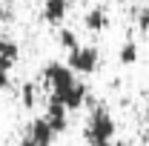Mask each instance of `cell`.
<instances>
[{"instance_id": "obj_4", "label": "cell", "mask_w": 149, "mask_h": 146, "mask_svg": "<svg viewBox=\"0 0 149 146\" xmlns=\"http://www.w3.org/2000/svg\"><path fill=\"white\" fill-rule=\"evenodd\" d=\"M43 117H46V123L55 129V135H63L66 129H69V109L49 95V103H46V112H43Z\"/></svg>"}, {"instance_id": "obj_14", "label": "cell", "mask_w": 149, "mask_h": 146, "mask_svg": "<svg viewBox=\"0 0 149 146\" xmlns=\"http://www.w3.org/2000/svg\"><path fill=\"white\" fill-rule=\"evenodd\" d=\"M12 86V72H0V92H6Z\"/></svg>"}, {"instance_id": "obj_11", "label": "cell", "mask_w": 149, "mask_h": 146, "mask_svg": "<svg viewBox=\"0 0 149 146\" xmlns=\"http://www.w3.org/2000/svg\"><path fill=\"white\" fill-rule=\"evenodd\" d=\"M20 103H23L26 109H35V103H37V83H23V86H20Z\"/></svg>"}, {"instance_id": "obj_2", "label": "cell", "mask_w": 149, "mask_h": 146, "mask_svg": "<svg viewBox=\"0 0 149 146\" xmlns=\"http://www.w3.org/2000/svg\"><path fill=\"white\" fill-rule=\"evenodd\" d=\"M40 77H43V83L49 86V95L52 97H63L66 92L74 86V80H77V74L66 66V63H60V60H49L46 66H43V72H40Z\"/></svg>"}, {"instance_id": "obj_16", "label": "cell", "mask_w": 149, "mask_h": 146, "mask_svg": "<svg viewBox=\"0 0 149 146\" xmlns=\"http://www.w3.org/2000/svg\"><path fill=\"white\" fill-rule=\"evenodd\" d=\"M143 120H146V129H149V103H146V112H143Z\"/></svg>"}, {"instance_id": "obj_5", "label": "cell", "mask_w": 149, "mask_h": 146, "mask_svg": "<svg viewBox=\"0 0 149 146\" xmlns=\"http://www.w3.org/2000/svg\"><path fill=\"white\" fill-rule=\"evenodd\" d=\"M69 9H72V0H43L40 15H43V20L49 26H60L66 20V15H69Z\"/></svg>"}, {"instance_id": "obj_8", "label": "cell", "mask_w": 149, "mask_h": 146, "mask_svg": "<svg viewBox=\"0 0 149 146\" xmlns=\"http://www.w3.org/2000/svg\"><path fill=\"white\" fill-rule=\"evenodd\" d=\"M29 138H32L37 146H52L57 135H55V129L46 123V117L40 115V117H35V120L29 123Z\"/></svg>"}, {"instance_id": "obj_1", "label": "cell", "mask_w": 149, "mask_h": 146, "mask_svg": "<svg viewBox=\"0 0 149 146\" xmlns=\"http://www.w3.org/2000/svg\"><path fill=\"white\" fill-rule=\"evenodd\" d=\"M118 135V123H115V115L109 112V106L103 103H95L89 112V120L83 129V138L89 146H109Z\"/></svg>"}, {"instance_id": "obj_17", "label": "cell", "mask_w": 149, "mask_h": 146, "mask_svg": "<svg viewBox=\"0 0 149 146\" xmlns=\"http://www.w3.org/2000/svg\"><path fill=\"white\" fill-rule=\"evenodd\" d=\"M0 146H6V143H0Z\"/></svg>"}, {"instance_id": "obj_10", "label": "cell", "mask_w": 149, "mask_h": 146, "mask_svg": "<svg viewBox=\"0 0 149 146\" xmlns=\"http://www.w3.org/2000/svg\"><path fill=\"white\" fill-rule=\"evenodd\" d=\"M138 57H141V46H138L135 40H123L120 49H118V63H120V66H135Z\"/></svg>"}, {"instance_id": "obj_6", "label": "cell", "mask_w": 149, "mask_h": 146, "mask_svg": "<svg viewBox=\"0 0 149 146\" xmlns=\"http://www.w3.org/2000/svg\"><path fill=\"white\" fill-rule=\"evenodd\" d=\"M20 60V43L15 37H0V72H15Z\"/></svg>"}, {"instance_id": "obj_13", "label": "cell", "mask_w": 149, "mask_h": 146, "mask_svg": "<svg viewBox=\"0 0 149 146\" xmlns=\"http://www.w3.org/2000/svg\"><path fill=\"white\" fill-rule=\"evenodd\" d=\"M135 26H138V32L149 35V6H141L135 12Z\"/></svg>"}, {"instance_id": "obj_18", "label": "cell", "mask_w": 149, "mask_h": 146, "mask_svg": "<svg viewBox=\"0 0 149 146\" xmlns=\"http://www.w3.org/2000/svg\"><path fill=\"white\" fill-rule=\"evenodd\" d=\"M146 3H149V0H146Z\"/></svg>"}, {"instance_id": "obj_15", "label": "cell", "mask_w": 149, "mask_h": 146, "mask_svg": "<svg viewBox=\"0 0 149 146\" xmlns=\"http://www.w3.org/2000/svg\"><path fill=\"white\" fill-rule=\"evenodd\" d=\"M109 146H132V143H129V140H118V138H115V140H112Z\"/></svg>"}, {"instance_id": "obj_9", "label": "cell", "mask_w": 149, "mask_h": 146, "mask_svg": "<svg viewBox=\"0 0 149 146\" xmlns=\"http://www.w3.org/2000/svg\"><path fill=\"white\" fill-rule=\"evenodd\" d=\"M83 26H86L92 35L106 32V29H109V12H106L103 6H92V9L83 15Z\"/></svg>"}, {"instance_id": "obj_3", "label": "cell", "mask_w": 149, "mask_h": 146, "mask_svg": "<svg viewBox=\"0 0 149 146\" xmlns=\"http://www.w3.org/2000/svg\"><path fill=\"white\" fill-rule=\"evenodd\" d=\"M66 66L72 69L74 74H95L97 66H100V49L97 46H74L69 57H66Z\"/></svg>"}, {"instance_id": "obj_7", "label": "cell", "mask_w": 149, "mask_h": 146, "mask_svg": "<svg viewBox=\"0 0 149 146\" xmlns=\"http://www.w3.org/2000/svg\"><path fill=\"white\" fill-rule=\"evenodd\" d=\"M86 100H89V86L83 83V80H74V86L63 97H60V103L66 106L69 112H77V109H83L86 106Z\"/></svg>"}, {"instance_id": "obj_12", "label": "cell", "mask_w": 149, "mask_h": 146, "mask_svg": "<svg viewBox=\"0 0 149 146\" xmlns=\"http://www.w3.org/2000/svg\"><path fill=\"white\" fill-rule=\"evenodd\" d=\"M57 43H60L66 52H72V49L80 43V40H77V35H74L72 29H60V32H57Z\"/></svg>"}]
</instances>
